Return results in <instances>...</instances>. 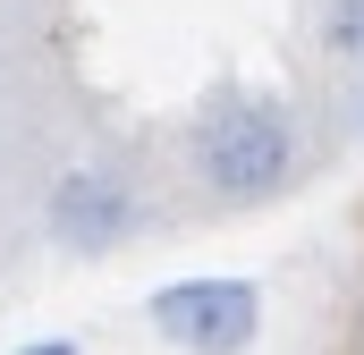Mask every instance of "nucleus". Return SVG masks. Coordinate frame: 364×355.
Segmentation results:
<instances>
[{
	"mask_svg": "<svg viewBox=\"0 0 364 355\" xmlns=\"http://www.w3.org/2000/svg\"><path fill=\"white\" fill-rule=\"evenodd\" d=\"M195 178L220 203H263L296 178V119L272 93H220L195 119Z\"/></svg>",
	"mask_w": 364,
	"mask_h": 355,
	"instance_id": "f257e3e1",
	"label": "nucleus"
},
{
	"mask_svg": "<svg viewBox=\"0 0 364 355\" xmlns=\"http://www.w3.org/2000/svg\"><path fill=\"white\" fill-rule=\"evenodd\" d=\"M144 322L178 355H246L263 330V288L255 279H170L153 288Z\"/></svg>",
	"mask_w": 364,
	"mask_h": 355,
	"instance_id": "f03ea898",
	"label": "nucleus"
},
{
	"mask_svg": "<svg viewBox=\"0 0 364 355\" xmlns=\"http://www.w3.org/2000/svg\"><path fill=\"white\" fill-rule=\"evenodd\" d=\"M51 237L68 254H110L136 237V186L119 170H68L51 186Z\"/></svg>",
	"mask_w": 364,
	"mask_h": 355,
	"instance_id": "7ed1b4c3",
	"label": "nucleus"
},
{
	"mask_svg": "<svg viewBox=\"0 0 364 355\" xmlns=\"http://www.w3.org/2000/svg\"><path fill=\"white\" fill-rule=\"evenodd\" d=\"M331 51L364 60V0H331Z\"/></svg>",
	"mask_w": 364,
	"mask_h": 355,
	"instance_id": "20e7f679",
	"label": "nucleus"
},
{
	"mask_svg": "<svg viewBox=\"0 0 364 355\" xmlns=\"http://www.w3.org/2000/svg\"><path fill=\"white\" fill-rule=\"evenodd\" d=\"M17 355H77V339H34V347H17Z\"/></svg>",
	"mask_w": 364,
	"mask_h": 355,
	"instance_id": "39448f33",
	"label": "nucleus"
}]
</instances>
